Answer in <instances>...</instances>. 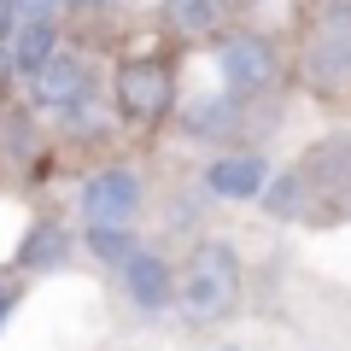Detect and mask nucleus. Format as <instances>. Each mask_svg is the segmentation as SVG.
<instances>
[{
  "mask_svg": "<svg viewBox=\"0 0 351 351\" xmlns=\"http://www.w3.org/2000/svg\"><path fill=\"white\" fill-rule=\"evenodd\" d=\"M176 304L193 322H217L240 304V258L228 240H199L188 258V269L176 276Z\"/></svg>",
  "mask_w": 351,
  "mask_h": 351,
  "instance_id": "1",
  "label": "nucleus"
},
{
  "mask_svg": "<svg viewBox=\"0 0 351 351\" xmlns=\"http://www.w3.org/2000/svg\"><path fill=\"white\" fill-rule=\"evenodd\" d=\"M112 106L123 123H164V117L176 112V71L164 59H152V53H141V59H123L112 76Z\"/></svg>",
  "mask_w": 351,
  "mask_h": 351,
  "instance_id": "2",
  "label": "nucleus"
},
{
  "mask_svg": "<svg viewBox=\"0 0 351 351\" xmlns=\"http://www.w3.org/2000/svg\"><path fill=\"white\" fill-rule=\"evenodd\" d=\"M217 64H223V82L234 100H263V94H276L281 88V47L269 36H258V29H234V36H223V47H217Z\"/></svg>",
  "mask_w": 351,
  "mask_h": 351,
  "instance_id": "3",
  "label": "nucleus"
},
{
  "mask_svg": "<svg viewBox=\"0 0 351 351\" xmlns=\"http://www.w3.org/2000/svg\"><path fill=\"white\" fill-rule=\"evenodd\" d=\"M135 217H141V176L129 164H106L82 182V223L135 228Z\"/></svg>",
  "mask_w": 351,
  "mask_h": 351,
  "instance_id": "4",
  "label": "nucleus"
},
{
  "mask_svg": "<svg viewBox=\"0 0 351 351\" xmlns=\"http://www.w3.org/2000/svg\"><path fill=\"white\" fill-rule=\"evenodd\" d=\"M29 88H36V106L41 112H76V106L88 100V88H94V64L82 59L76 47H53L47 59L36 64V76H29Z\"/></svg>",
  "mask_w": 351,
  "mask_h": 351,
  "instance_id": "5",
  "label": "nucleus"
},
{
  "mask_svg": "<svg viewBox=\"0 0 351 351\" xmlns=\"http://www.w3.org/2000/svg\"><path fill=\"white\" fill-rule=\"evenodd\" d=\"M304 71L322 88H346L351 82V6H334L322 12V24L304 41Z\"/></svg>",
  "mask_w": 351,
  "mask_h": 351,
  "instance_id": "6",
  "label": "nucleus"
},
{
  "mask_svg": "<svg viewBox=\"0 0 351 351\" xmlns=\"http://www.w3.org/2000/svg\"><path fill=\"white\" fill-rule=\"evenodd\" d=\"M117 269H123V293L141 304V311H164V304L176 299V276H170V263H164L152 246H135Z\"/></svg>",
  "mask_w": 351,
  "mask_h": 351,
  "instance_id": "7",
  "label": "nucleus"
},
{
  "mask_svg": "<svg viewBox=\"0 0 351 351\" xmlns=\"http://www.w3.org/2000/svg\"><path fill=\"white\" fill-rule=\"evenodd\" d=\"M263 182H269V158H263V152H223V158H211V170H205V188H211L217 199H258Z\"/></svg>",
  "mask_w": 351,
  "mask_h": 351,
  "instance_id": "8",
  "label": "nucleus"
},
{
  "mask_svg": "<svg viewBox=\"0 0 351 351\" xmlns=\"http://www.w3.org/2000/svg\"><path fill=\"white\" fill-rule=\"evenodd\" d=\"M59 47V24H41V18H24L12 29V76H36V64Z\"/></svg>",
  "mask_w": 351,
  "mask_h": 351,
  "instance_id": "9",
  "label": "nucleus"
},
{
  "mask_svg": "<svg viewBox=\"0 0 351 351\" xmlns=\"http://www.w3.org/2000/svg\"><path fill=\"white\" fill-rule=\"evenodd\" d=\"M228 18V0H170V29L176 36H217Z\"/></svg>",
  "mask_w": 351,
  "mask_h": 351,
  "instance_id": "10",
  "label": "nucleus"
},
{
  "mask_svg": "<svg viewBox=\"0 0 351 351\" xmlns=\"http://www.w3.org/2000/svg\"><path fill=\"white\" fill-rule=\"evenodd\" d=\"M82 246L94 252L100 263H123L141 240H135V228H100V223H88V228H82Z\"/></svg>",
  "mask_w": 351,
  "mask_h": 351,
  "instance_id": "11",
  "label": "nucleus"
},
{
  "mask_svg": "<svg viewBox=\"0 0 351 351\" xmlns=\"http://www.w3.org/2000/svg\"><path fill=\"white\" fill-rule=\"evenodd\" d=\"M59 258H64V228L59 223H36L29 240H24V263L29 269H53Z\"/></svg>",
  "mask_w": 351,
  "mask_h": 351,
  "instance_id": "12",
  "label": "nucleus"
},
{
  "mask_svg": "<svg viewBox=\"0 0 351 351\" xmlns=\"http://www.w3.org/2000/svg\"><path fill=\"white\" fill-rule=\"evenodd\" d=\"M0 147H6L12 164L36 158V123H29V112H0Z\"/></svg>",
  "mask_w": 351,
  "mask_h": 351,
  "instance_id": "13",
  "label": "nucleus"
},
{
  "mask_svg": "<svg viewBox=\"0 0 351 351\" xmlns=\"http://www.w3.org/2000/svg\"><path fill=\"white\" fill-rule=\"evenodd\" d=\"M234 94L228 100H199V112H188V129H199V135H234Z\"/></svg>",
  "mask_w": 351,
  "mask_h": 351,
  "instance_id": "14",
  "label": "nucleus"
},
{
  "mask_svg": "<svg viewBox=\"0 0 351 351\" xmlns=\"http://www.w3.org/2000/svg\"><path fill=\"white\" fill-rule=\"evenodd\" d=\"M263 205H269V211H276V217H299V211H304V170L281 176L276 188L263 182Z\"/></svg>",
  "mask_w": 351,
  "mask_h": 351,
  "instance_id": "15",
  "label": "nucleus"
},
{
  "mask_svg": "<svg viewBox=\"0 0 351 351\" xmlns=\"http://www.w3.org/2000/svg\"><path fill=\"white\" fill-rule=\"evenodd\" d=\"M18 12H24V18H41V24H59L64 0H18Z\"/></svg>",
  "mask_w": 351,
  "mask_h": 351,
  "instance_id": "16",
  "label": "nucleus"
},
{
  "mask_svg": "<svg viewBox=\"0 0 351 351\" xmlns=\"http://www.w3.org/2000/svg\"><path fill=\"white\" fill-rule=\"evenodd\" d=\"M24 24V12H18V0H0V41H12V29Z\"/></svg>",
  "mask_w": 351,
  "mask_h": 351,
  "instance_id": "17",
  "label": "nucleus"
},
{
  "mask_svg": "<svg viewBox=\"0 0 351 351\" xmlns=\"http://www.w3.org/2000/svg\"><path fill=\"white\" fill-rule=\"evenodd\" d=\"M6 311H12V287H0V322H6Z\"/></svg>",
  "mask_w": 351,
  "mask_h": 351,
  "instance_id": "18",
  "label": "nucleus"
},
{
  "mask_svg": "<svg viewBox=\"0 0 351 351\" xmlns=\"http://www.w3.org/2000/svg\"><path fill=\"white\" fill-rule=\"evenodd\" d=\"M6 76H12V53H0V82H6Z\"/></svg>",
  "mask_w": 351,
  "mask_h": 351,
  "instance_id": "19",
  "label": "nucleus"
},
{
  "mask_svg": "<svg viewBox=\"0 0 351 351\" xmlns=\"http://www.w3.org/2000/svg\"><path fill=\"white\" fill-rule=\"evenodd\" d=\"M64 6H100V0H64Z\"/></svg>",
  "mask_w": 351,
  "mask_h": 351,
  "instance_id": "20",
  "label": "nucleus"
}]
</instances>
